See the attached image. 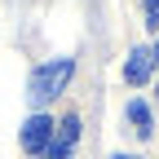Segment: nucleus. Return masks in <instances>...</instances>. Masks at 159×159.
Instances as JSON below:
<instances>
[{
	"label": "nucleus",
	"mask_w": 159,
	"mask_h": 159,
	"mask_svg": "<svg viewBox=\"0 0 159 159\" xmlns=\"http://www.w3.org/2000/svg\"><path fill=\"white\" fill-rule=\"evenodd\" d=\"M75 75V62L71 57H57V62H44V66H35V75H31V106H44V102H53L57 93L66 89V80Z\"/></svg>",
	"instance_id": "obj_1"
},
{
	"label": "nucleus",
	"mask_w": 159,
	"mask_h": 159,
	"mask_svg": "<svg viewBox=\"0 0 159 159\" xmlns=\"http://www.w3.org/2000/svg\"><path fill=\"white\" fill-rule=\"evenodd\" d=\"M115 159H133V155H115Z\"/></svg>",
	"instance_id": "obj_8"
},
{
	"label": "nucleus",
	"mask_w": 159,
	"mask_h": 159,
	"mask_svg": "<svg viewBox=\"0 0 159 159\" xmlns=\"http://www.w3.org/2000/svg\"><path fill=\"white\" fill-rule=\"evenodd\" d=\"M150 66H155V53L150 49H133L128 62H124V80H128V84H146V80H150Z\"/></svg>",
	"instance_id": "obj_4"
},
{
	"label": "nucleus",
	"mask_w": 159,
	"mask_h": 159,
	"mask_svg": "<svg viewBox=\"0 0 159 159\" xmlns=\"http://www.w3.org/2000/svg\"><path fill=\"white\" fill-rule=\"evenodd\" d=\"M49 142H53V119L49 115H31L22 124V150L27 155H44Z\"/></svg>",
	"instance_id": "obj_2"
},
{
	"label": "nucleus",
	"mask_w": 159,
	"mask_h": 159,
	"mask_svg": "<svg viewBox=\"0 0 159 159\" xmlns=\"http://www.w3.org/2000/svg\"><path fill=\"white\" fill-rule=\"evenodd\" d=\"M75 142H80V115H66L62 124L53 128V142H49V159H71V150H75Z\"/></svg>",
	"instance_id": "obj_3"
},
{
	"label": "nucleus",
	"mask_w": 159,
	"mask_h": 159,
	"mask_svg": "<svg viewBox=\"0 0 159 159\" xmlns=\"http://www.w3.org/2000/svg\"><path fill=\"white\" fill-rule=\"evenodd\" d=\"M150 53H155V62H159V44H155V49H150Z\"/></svg>",
	"instance_id": "obj_7"
},
{
	"label": "nucleus",
	"mask_w": 159,
	"mask_h": 159,
	"mask_svg": "<svg viewBox=\"0 0 159 159\" xmlns=\"http://www.w3.org/2000/svg\"><path fill=\"white\" fill-rule=\"evenodd\" d=\"M128 119L137 124V137H150V106L146 102H128Z\"/></svg>",
	"instance_id": "obj_5"
},
{
	"label": "nucleus",
	"mask_w": 159,
	"mask_h": 159,
	"mask_svg": "<svg viewBox=\"0 0 159 159\" xmlns=\"http://www.w3.org/2000/svg\"><path fill=\"white\" fill-rule=\"evenodd\" d=\"M146 22L159 27V0H146Z\"/></svg>",
	"instance_id": "obj_6"
}]
</instances>
